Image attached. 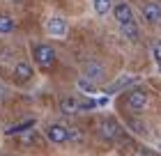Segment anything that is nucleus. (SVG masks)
I'll use <instances>...</instances> for the list:
<instances>
[{
	"label": "nucleus",
	"mask_w": 161,
	"mask_h": 156,
	"mask_svg": "<svg viewBox=\"0 0 161 156\" xmlns=\"http://www.w3.org/2000/svg\"><path fill=\"white\" fill-rule=\"evenodd\" d=\"M35 62H37L42 69H48V67H53V62H55V51L51 48V46H46V44H39V46H35Z\"/></svg>",
	"instance_id": "1"
},
{
	"label": "nucleus",
	"mask_w": 161,
	"mask_h": 156,
	"mask_svg": "<svg viewBox=\"0 0 161 156\" xmlns=\"http://www.w3.org/2000/svg\"><path fill=\"white\" fill-rule=\"evenodd\" d=\"M127 106L131 110H143L145 106H147V94H145V90H131L127 94Z\"/></svg>",
	"instance_id": "2"
},
{
	"label": "nucleus",
	"mask_w": 161,
	"mask_h": 156,
	"mask_svg": "<svg viewBox=\"0 0 161 156\" xmlns=\"http://www.w3.org/2000/svg\"><path fill=\"white\" fill-rule=\"evenodd\" d=\"M141 12H143V19L147 23H159L161 21V5L159 3H143Z\"/></svg>",
	"instance_id": "3"
},
{
	"label": "nucleus",
	"mask_w": 161,
	"mask_h": 156,
	"mask_svg": "<svg viewBox=\"0 0 161 156\" xmlns=\"http://www.w3.org/2000/svg\"><path fill=\"white\" fill-rule=\"evenodd\" d=\"M113 14H115V19H118V23H120V25H124V23H134V14H131V7H129L127 3L115 5Z\"/></svg>",
	"instance_id": "4"
},
{
	"label": "nucleus",
	"mask_w": 161,
	"mask_h": 156,
	"mask_svg": "<svg viewBox=\"0 0 161 156\" xmlns=\"http://www.w3.org/2000/svg\"><path fill=\"white\" fill-rule=\"evenodd\" d=\"M118 124H115L113 120H101L99 122V136L104 138V140H113V138H118Z\"/></svg>",
	"instance_id": "5"
},
{
	"label": "nucleus",
	"mask_w": 161,
	"mask_h": 156,
	"mask_svg": "<svg viewBox=\"0 0 161 156\" xmlns=\"http://www.w3.org/2000/svg\"><path fill=\"white\" fill-rule=\"evenodd\" d=\"M46 136H48L51 143L62 145V143H67V140H69V131L62 129V126H48V129H46Z\"/></svg>",
	"instance_id": "6"
},
{
	"label": "nucleus",
	"mask_w": 161,
	"mask_h": 156,
	"mask_svg": "<svg viewBox=\"0 0 161 156\" xmlns=\"http://www.w3.org/2000/svg\"><path fill=\"white\" fill-rule=\"evenodd\" d=\"M14 78L21 80V83L30 80V78H32V67L28 64V62H19V64H16V69H14Z\"/></svg>",
	"instance_id": "7"
},
{
	"label": "nucleus",
	"mask_w": 161,
	"mask_h": 156,
	"mask_svg": "<svg viewBox=\"0 0 161 156\" xmlns=\"http://www.w3.org/2000/svg\"><path fill=\"white\" fill-rule=\"evenodd\" d=\"M48 30L53 32L55 37H64V35H67V23H64V19L53 16V19L48 21Z\"/></svg>",
	"instance_id": "8"
},
{
	"label": "nucleus",
	"mask_w": 161,
	"mask_h": 156,
	"mask_svg": "<svg viewBox=\"0 0 161 156\" xmlns=\"http://www.w3.org/2000/svg\"><path fill=\"white\" fill-rule=\"evenodd\" d=\"M60 110H62L64 115H74V113L80 110V103L74 99V96H64V99L60 101Z\"/></svg>",
	"instance_id": "9"
},
{
	"label": "nucleus",
	"mask_w": 161,
	"mask_h": 156,
	"mask_svg": "<svg viewBox=\"0 0 161 156\" xmlns=\"http://www.w3.org/2000/svg\"><path fill=\"white\" fill-rule=\"evenodd\" d=\"M136 80H138V76H122V78L115 80L111 87H106V94H115V92H120L124 85H131V83H136Z\"/></svg>",
	"instance_id": "10"
},
{
	"label": "nucleus",
	"mask_w": 161,
	"mask_h": 156,
	"mask_svg": "<svg viewBox=\"0 0 161 156\" xmlns=\"http://www.w3.org/2000/svg\"><path fill=\"white\" fill-rule=\"evenodd\" d=\"M85 78H90L92 83H94V80H101V78H104V69H101V64L99 62H90L85 67Z\"/></svg>",
	"instance_id": "11"
},
{
	"label": "nucleus",
	"mask_w": 161,
	"mask_h": 156,
	"mask_svg": "<svg viewBox=\"0 0 161 156\" xmlns=\"http://www.w3.org/2000/svg\"><path fill=\"white\" fill-rule=\"evenodd\" d=\"M32 124H35V120H25V122H21V124H16V126H9V129H7L5 133H7V136H12V133H21V131H28V129H30Z\"/></svg>",
	"instance_id": "12"
},
{
	"label": "nucleus",
	"mask_w": 161,
	"mask_h": 156,
	"mask_svg": "<svg viewBox=\"0 0 161 156\" xmlns=\"http://www.w3.org/2000/svg\"><path fill=\"white\" fill-rule=\"evenodd\" d=\"M120 32L124 37H129V39H136L138 37V28H136V23H124V25H120Z\"/></svg>",
	"instance_id": "13"
},
{
	"label": "nucleus",
	"mask_w": 161,
	"mask_h": 156,
	"mask_svg": "<svg viewBox=\"0 0 161 156\" xmlns=\"http://www.w3.org/2000/svg\"><path fill=\"white\" fill-rule=\"evenodd\" d=\"M14 30V21L9 16H5V14H0V35H7Z\"/></svg>",
	"instance_id": "14"
},
{
	"label": "nucleus",
	"mask_w": 161,
	"mask_h": 156,
	"mask_svg": "<svg viewBox=\"0 0 161 156\" xmlns=\"http://www.w3.org/2000/svg\"><path fill=\"white\" fill-rule=\"evenodd\" d=\"M111 9V0H94V12L97 14H108Z\"/></svg>",
	"instance_id": "15"
},
{
	"label": "nucleus",
	"mask_w": 161,
	"mask_h": 156,
	"mask_svg": "<svg viewBox=\"0 0 161 156\" xmlns=\"http://www.w3.org/2000/svg\"><path fill=\"white\" fill-rule=\"evenodd\" d=\"M78 87H80V90H85V92H92L94 90V83H92V80L90 78H78Z\"/></svg>",
	"instance_id": "16"
},
{
	"label": "nucleus",
	"mask_w": 161,
	"mask_h": 156,
	"mask_svg": "<svg viewBox=\"0 0 161 156\" xmlns=\"http://www.w3.org/2000/svg\"><path fill=\"white\" fill-rule=\"evenodd\" d=\"M69 131V140L71 143H83V133H80L78 129H67Z\"/></svg>",
	"instance_id": "17"
},
{
	"label": "nucleus",
	"mask_w": 161,
	"mask_h": 156,
	"mask_svg": "<svg viewBox=\"0 0 161 156\" xmlns=\"http://www.w3.org/2000/svg\"><path fill=\"white\" fill-rule=\"evenodd\" d=\"M154 57H157L159 69H161V41H159V44H154Z\"/></svg>",
	"instance_id": "18"
},
{
	"label": "nucleus",
	"mask_w": 161,
	"mask_h": 156,
	"mask_svg": "<svg viewBox=\"0 0 161 156\" xmlns=\"http://www.w3.org/2000/svg\"><path fill=\"white\" fill-rule=\"evenodd\" d=\"M134 156H150V154H145V152H134Z\"/></svg>",
	"instance_id": "19"
},
{
	"label": "nucleus",
	"mask_w": 161,
	"mask_h": 156,
	"mask_svg": "<svg viewBox=\"0 0 161 156\" xmlns=\"http://www.w3.org/2000/svg\"><path fill=\"white\" fill-rule=\"evenodd\" d=\"M0 96H5V92H3V90H0Z\"/></svg>",
	"instance_id": "20"
},
{
	"label": "nucleus",
	"mask_w": 161,
	"mask_h": 156,
	"mask_svg": "<svg viewBox=\"0 0 161 156\" xmlns=\"http://www.w3.org/2000/svg\"><path fill=\"white\" fill-rule=\"evenodd\" d=\"M159 152H161V145H159Z\"/></svg>",
	"instance_id": "21"
}]
</instances>
